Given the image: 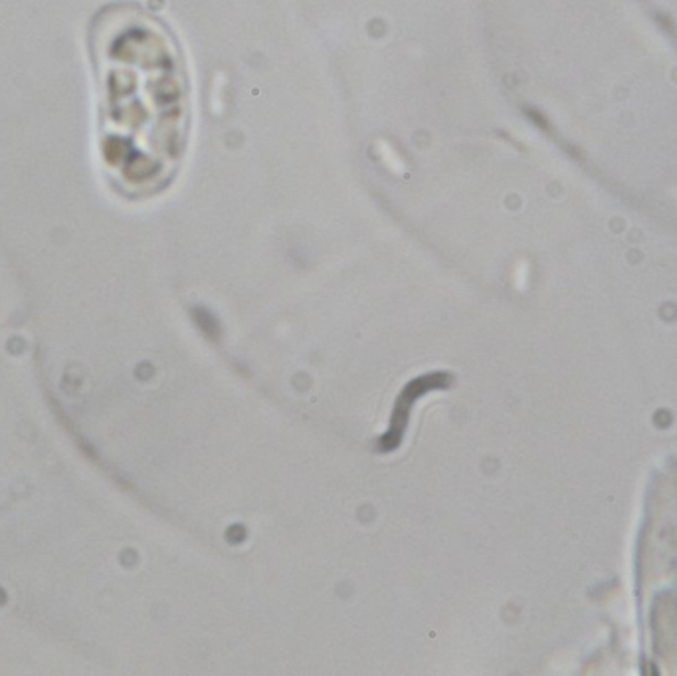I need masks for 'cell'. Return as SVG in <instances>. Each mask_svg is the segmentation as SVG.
<instances>
[{"label": "cell", "instance_id": "1", "mask_svg": "<svg viewBox=\"0 0 677 676\" xmlns=\"http://www.w3.org/2000/svg\"><path fill=\"white\" fill-rule=\"evenodd\" d=\"M109 12V22L96 26L93 62L99 84V131L107 167L115 169L125 183H141L159 176L151 147L165 163L163 149L173 147V131L163 128V118L174 123L178 111V86L165 40L147 22Z\"/></svg>", "mask_w": 677, "mask_h": 676}]
</instances>
